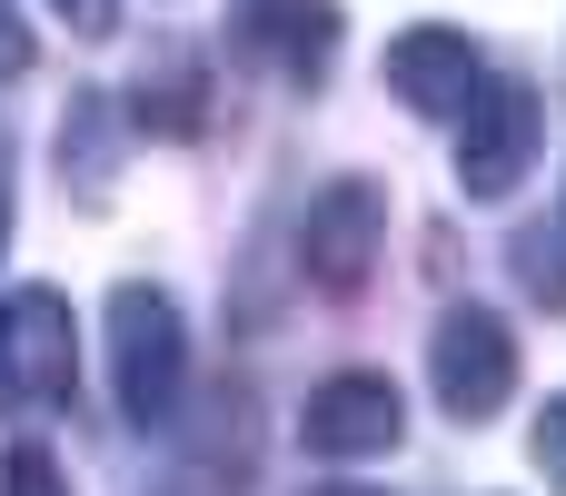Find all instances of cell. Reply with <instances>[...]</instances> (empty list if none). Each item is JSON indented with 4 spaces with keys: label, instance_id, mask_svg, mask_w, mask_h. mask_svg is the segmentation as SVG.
Wrapping results in <instances>:
<instances>
[{
    "label": "cell",
    "instance_id": "cell-2",
    "mask_svg": "<svg viewBox=\"0 0 566 496\" xmlns=\"http://www.w3.org/2000/svg\"><path fill=\"white\" fill-rule=\"evenodd\" d=\"M428 388L458 428H488L517 398V328L497 308H448L438 338H428Z\"/></svg>",
    "mask_w": 566,
    "mask_h": 496
},
{
    "label": "cell",
    "instance_id": "cell-4",
    "mask_svg": "<svg viewBox=\"0 0 566 496\" xmlns=\"http://www.w3.org/2000/svg\"><path fill=\"white\" fill-rule=\"evenodd\" d=\"M537 139H547V109L527 80H488L458 119V189L468 199H507L527 169H537Z\"/></svg>",
    "mask_w": 566,
    "mask_h": 496
},
{
    "label": "cell",
    "instance_id": "cell-7",
    "mask_svg": "<svg viewBox=\"0 0 566 496\" xmlns=\"http://www.w3.org/2000/svg\"><path fill=\"white\" fill-rule=\"evenodd\" d=\"M10 378H20V408H70L80 388V318L60 288H20L10 298Z\"/></svg>",
    "mask_w": 566,
    "mask_h": 496
},
{
    "label": "cell",
    "instance_id": "cell-8",
    "mask_svg": "<svg viewBox=\"0 0 566 496\" xmlns=\"http://www.w3.org/2000/svg\"><path fill=\"white\" fill-rule=\"evenodd\" d=\"M239 40L269 50L298 89L328 80V50H338V0H239Z\"/></svg>",
    "mask_w": 566,
    "mask_h": 496
},
{
    "label": "cell",
    "instance_id": "cell-11",
    "mask_svg": "<svg viewBox=\"0 0 566 496\" xmlns=\"http://www.w3.org/2000/svg\"><path fill=\"white\" fill-rule=\"evenodd\" d=\"M507 258H517V288H527V298H547V308H566V249L547 239V229H527V239H517Z\"/></svg>",
    "mask_w": 566,
    "mask_h": 496
},
{
    "label": "cell",
    "instance_id": "cell-17",
    "mask_svg": "<svg viewBox=\"0 0 566 496\" xmlns=\"http://www.w3.org/2000/svg\"><path fill=\"white\" fill-rule=\"evenodd\" d=\"M0 249H10V159H0Z\"/></svg>",
    "mask_w": 566,
    "mask_h": 496
},
{
    "label": "cell",
    "instance_id": "cell-9",
    "mask_svg": "<svg viewBox=\"0 0 566 496\" xmlns=\"http://www.w3.org/2000/svg\"><path fill=\"white\" fill-rule=\"evenodd\" d=\"M149 129H199L209 119V99H199V60L189 50H169L159 70H139V99H129Z\"/></svg>",
    "mask_w": 566,
    "mask_h": 496
},
{
    "label": "cell",
    "instance_id": "cell-16",
    "mask_svg": "<svg viewBox=\"0 0 566 496\" xmlns=\"http://www.w3.org/2000/svg\"><path fill=\"white\" fill-rule=\"evenodd\" d=\"M0 408H20V378H10V298H0Z\"/></svg>",
    "mask_w": 566,
    "mask_h": 496
},
{
    "label": "cell",
    "instance_id": "cell-3",
    "mask_svg": "<svg viewBox=\"0 0 566 496\" xmlns=\"http://www.w3.org/2000/svg\"><path fill=\"white\" fill-rule=\"evenodd\" d=\"M398 437H408V398H398V378H378V368H338V378H318L308 408H298V447L328 457V467L388 457Z\"/></svg>",
    "mask_w": 566,
    "mask_h": 496
},
{
    "label": "cell",
    "instance_id": "cell-13",
    "mask_svg": "<svg viewBox=\"0 0 566 496\" xmlns=\"http://www.w3.org/2000/svg\"><path fill=\"white\" fill-rule=\"evenodd\" d=\"M527 447H537V477H547V487H566V398H547V408H537V437H527Z\"/></svg>",
    "mask_w": 566,
    "mask_h": 496
},
{
    "label": "cell",
    "instance_id": "cell-14",
    "mask_svg": "<svg viewBox=\"0 0 566 496\" xmlns=\"http://www.w3.org/2000/svg\"><path fill=\"white\" fill-rule=\"evenodd\" d=\"M50 10H60L80 40H109V30H119V0H50Z\"/></svg>",
    "mask_w": 566,
    "mask_h": 496
},
{
    "label": "cell",
    "instance_id": "cell-1",
    "mask_svg": "<svg viewBox=\"0 0 566 496\" xmlns=\"http://www.w3.org/2000/svg\"><path fill=\"white\" fill-rule=\"evenodd\" d=\"M109 388H119V418L129 428H169L179 418L189 328H179L169 288H149V278H119L109 288Z\"/></svg>",
    "mask_w": 566,
    "mask_h": 496
},
{
    "label": "cell",
    "instance_id": "cell-15",
    "mask_svg": "<svg viewBox=\"0 0 566 496\" xmlns=\"http://www.w3.org/2000/svg\"><path fill=\"white\" fill-rule=\"evenodd\" d=\"M20 70H30V20L0 0V80H20Z\"/></svg>",
    "mask_w": 566,
    "mask_h": 496
},
{
    "label": "cell",
    "instance_id": "cell-18",
    "mask_svg": "<svg viewBox=\"0 0 566 496\" xmlns=\"http://www.w3.org/2000/svg\"><path fill=\"white\" fill-rule=\"evenodd\" d=\"M328 496H358V487H328Z\"/></svg>",
    "mask_w": 566,
    "mask_h": 496
},
{
    "label": "cell",
    "instance_id": "cell-12",
    "mask_svg": "<svg viewBox=\"0 0 566 496\" xmlns=\"http://www.w3.org/2000/svg\"><path fill=\"white\" fill-rule=\"evenodd\" d=\"M0 496H70V477H60V457H50L40 437H20V447L0 457Z\"/></svg>",
    "mask_w": 566,
    "mask_h": 496
},
{
    "label": "cell",
    "instance_id": "cell-6",
    "mask_svg": "<svg viewBox=\"0 0 566 496\" xmlns=\"http://www.w3.org/2000/svg\"><path fill=\"white\" fill-rule=\"evenodd\" d=\"M388 89H398L418 119H468V99L488 89V60H478V40H468V30L418 20V30H398V40H388Z\"/></svg>",
    "mask_w": 566,
    "mask_h": 496
},
{
    "label": "cell",
    "instance_id": "cell-10",
    "mask_svg": "<svg viewBox=\"0 0 566 496\" xmlns=\"http://www.w3.org/2000/svg\"><path fill=\"white\" fill-rule=\"evenodd\" d=\"M80 159V199H109V99H70L60 119V169Z\"/></svg>",
    "mask_w": 566,
    "mask_h": 496
},
{
    "label": "cell",
    "instance_id": "cell-5",
    "mask_svg": "<svg viewBox=\"0 0 566 496\" xmlns=\"http://www.w3.org/2000/svg\"><path fill=\"white\" fill-rule=\"evenodd\" d=\"M378 249H388V189L378 179H328L308 199V219H298V268L328 298H348V288H368Z\"/></svg>",
    "mask_w": 566,
    "mask_h": 496
}]
</instances>
